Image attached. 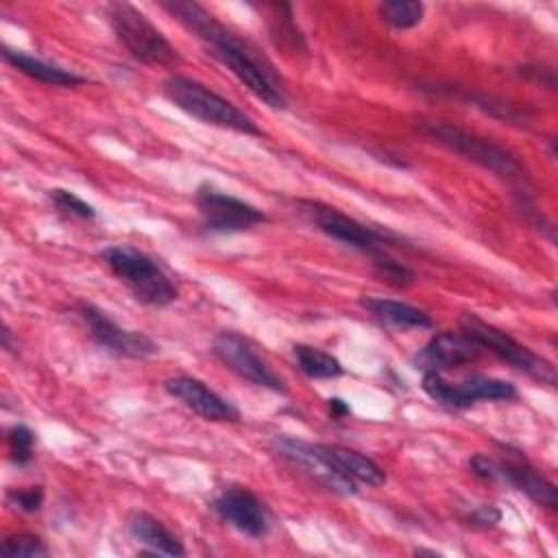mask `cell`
Instances as JSON below:
<instances>
[{
	"label": "cell",
	"instance_id": "cell-27",
	"mask_svg": "<svg viewBox=\"0 0 558 558\" xmlns=\"http://www.w3.org/2000/svg\"><path fill=\"white\" fill-rule=\"evenodd\" d=\"M7 499L20 512H37L44 504V488L41 486L13 488V490H9Z\"/></svg>",
	"mask_w": 558,
	"mask_h": 558
},
{
	"label": "cell",
	"instance_id": "cell-4",
	"mask_svg": "<svg viewBox=\"0 0 558 558\" xmlns=\"http://www.w3.org/2000/svg\"><path fill=\"white\" fill-rule=\"evenodd\" d=\"M423 129L429 137H434L438 144L453 150L456 155H462L464 159L490 170L493 174L510 183H525L527 172L523 163L504 146L449 122H425Z\"/></svg>",
	"mask_w": 558,
	"mask_h": 558
},
{
	"label": "cell",
	"instance_id": "cell-3",
	"mask_svg": "<svg viewBox=\"0 0 558 558\" xmlns=\"http://www.w3.org/2000/svg\"><path fill=\"white\" fill-rule=\"evenodd\" d=\"M100 259L142 305L166 307L172 301H177L179 290L174 281L159 266V262L146 255L144 251L126 244H116L102 248Z\"/></svg>",
	"mask_w": 558,
	"mask_h": 558
},
{
	"label": "cell",
	"instance_id": "cell-5",
	"mask_svg": "<svg viewBox=\"0 0 558 558\" xmlns=\"http://www.w3.org/2000/svg\"><path fill=\"white\" fill-rule=\"evenodd\" d=\"M109 26L126 52L146 65H174L179 63L177 48L166 35L135 7L113 2L107 9Z\"/></svg>",
	"mask_w": 558,
	"mask_h": 558
},
{
	"label": "cell",
	"instance_id": "cell-16",
	"mask_svg": "<svg viewBox=\"0 0 558 558\" xmlns=\"http://www.w3.org/2000/svg\"><path fill=\"white\" fill-rule=\"evenodd\" d=\"M275 451L290 460L292 464L305 469L310 475H314L320 484H325L329 490H336L340 495H355L357 484L342 477L318 451L316 442H307L292 436H277L275 438Z\"/></svg>",
	"mask_w": 558,
	"mask_h": 558
},
{
	"label": "cell",
	"instance_id": "cell-26",
	"mask_svg": "<svg viewBox=\"0 0 558 558\" xmlns=\"http://www.w3.org/2000/svg\"><path fill=\"white\" fill-rule=\"evenodd\" d=\"M7 442H9V453L11 460L17 466H24L33 460V449H35V434L26 425H13L7 432Z\"/></svg>",
	"mask_w": 558,
	"mask_h": 558
},
{
	"label": "cell",
	"instance_id": "cell-23",
	"mask_svg": "<svg viewBox=\"0 0 558 558\" xmlns=\"http://www.w3.org/2000/svg\"><path fill=\"white\" fill-rule=\"evenodd\" d=\"M371 264H373L375 272H377L384 281H388L390 286H395V288H408V286H412V283L416 281L414 270H410L405 264L397 262V259L390 257L388 253H384V255L371 259Z\"/></svg>",
	"mask_w": 558,
	"mask_h": 558
},
{
	"label": "cell",
	"instance_id": "cell-9",
	"mask_svg": "<svg viewBox=\"0 0 558 558\" xmlns=\"http://www.w3.org/2000/svg\"><path fill=\"white\" fill-rule=\"evenodd\" d=\"M423 390L429 399L451 410H464L477 401L517 399V388L510 381L486 375H471L460 384H451L442 377V373L427 371L423 373Z\"/></svg>",
	"mask_w": 558,
	"mask_h": 558
},
{
	"label": "cell",
	"instance_id": "cell-2",
	"mask_svg": "<svg viewBox=\"0 0 558 558\" xmlns=\"http://www.w3.org/2000/svg\"><path fill=\"white\" fill-rule=\"evenodd\" d=\"M161 92L177 109H181L183 113L205 124L229 129L244 135H255V137L262 135V129L255 124V120L248 113H244L231 100L222 98L220 94H216L214 89H209L207 85L190 76L174 74L166 78L161 85Z\"/></svg>",
	"mask_w": 558,
	"mask_h": 558
},
{
	"label": "cell",
	"instance_id": "cell-20",
	"mask_svg": "<svg viewBox=\"0 0 558 558\" xmlns=\"http://www.w3.org/2000/svg\"><path fill=\"white\" fill-rule=\"evenodd\" d=\"M362 307H366L375 318H379L386 325L392 327H401V329H432L434 320L429 318V314H425L423 310L403 303V301H395V299H384V296H364Z\"/></svg>",
	"mask_w": 558,
	"mask_h": 558
},
{
	"label": "cell",
	"instance_id": "cell-17",
	"mask_svg": "<svg viewBox=\"0 0 558 558\" xmlns=\"http://www.w3.org/2000/svg\"><path fill=\"white\" fill-rule=\"evenodd\" d=\"M320 456L347 480L355 484H366V486H381L386 482V473L381 471L379 464H375L371 458L355 449H347L340 445H323L316 442Z\"/></svg>",
	"mask_w": 558,
	"mask_h": 558
},
{
	"label": "cell",
	"instance_id": "cell-8",
	"mask_svg": "<svg viewBox=\"0 0 558 558\" xmlns=\"http://www.w3.org/2000/svg\"><path fill=\"white\" fill-rule=\"evenodd\" d=\"M303 211L312 218V222L316 225L318 231H323L325 235L368 255L371 259L388 253L386 246L390 244L392 235L386 231H377L366 227L364 222L342 214L340 209L318 203V201H301Z\"/></svg>",
	"mask_w": 558,
	"mask_h": 558
},
{
	"label": "cell",
	"instance_id": "cell-14",
	"mask_svg": "<svg viewBox=\"0 0 558 558\" xmlns=\"http://www.w3.org/2000/svg\"><path fill=\"white\" fill-rule=\"evenodd\" d=\"M484 349L469 338L464 331H440L429 338V342L414 355L416 368L423 373H442L453 366H464L477 362Z\"/></svg>",
	"mask_w": 558,
	"mask_h": 558
},
{
	"label": "cell",
	"instance_id": "cell-24",
	"mask_svg": "<svg viewBox=\"0 0 558 558\" xmlns=\"http://www.w3.org/2000/svg\"><path fill=\"white\" fill-rule=\"evenodd\" d=\"M0 554L4 558H17V556H26V558H37V556H48V547L46 543L35 536V534H13L7 536L2 541Z\"/></svg>",
	"mask_w": 558,
	"mask_h": 558
},
{
	"label": "cell",
	"instance_id": "cell-10",
	"mask_svg": "<svg viewBox=\"0 0 558 558\" xmlns=\"http://www.w3.org/2000/svg\"><path fill=\"white\" fill-rule=\"evenodd\" d=\"M196 209L203 227L211 233H238L266 220V214L255 205L216 190L214 185H201L194 194Z\"/></svg>",
	"mask_w": 558,
	"mask_h": 558
},
{
	"label": "cell",
	"instance_id": "cell-6",
	"mask_svg": "<svg viewBox=\"0 0 558 558\" xmlns=\"http://www.w3.org/2000/svg\"><path fill=\"white\" fill-rule=\"evenodd\" d=\"M460 331H464L469 338H473L484 351L497 355L501 362L525 373L527 377H532L541 384H547V386H556L554 364L549 360L536 355L530 347L521 344L504 329L488 325L486 320H482L475 314H464L460 318Z\"/></svg>",
	"mask_w": 558,
	"mask_h": 558
},
{
	"label": "cell",
	"instance_id": "cell-28",
	"mask_svg": "<svg viewBox=\"0 0 558 558\" xmlns=\"http://www.w3.org/2000/svg\"><path fill=\"white\" fill-rule=\"evenodd\" d=\"M499 510L495 508V506H490V504H484V506H480V508H475L471 514H469V521L473 523V525H482V527H490V525H495L497 521H499Z\"/></svg>",
	"mask_w": 558,
	"mask_h": 558
},
{
	"label": "cell",
	"instance_id": "cell-11",
	"mask_svg": "<svg viewBox=\"0 0 558 558\" xmlns=\"http://www.w3.org/2000/svg\"><path fill=\"white\" fill-rule=\"evenodd\" d=\"M78 316L85 323L92 340L118 357L144 360L159 353V344L153 338H148L142 331L120 327L107 312L92 303H81Z\"/></svg>",
	"mask_w": 558,
	"mask_h": 558
},
{
	"label": "cell",
	"instance_id": "cell-13",
	"mask_svg": "<svg viewBox=\"0 0 558 558\" xmlns=\"http://www.w3.org/2000/svg\"><path fill=\"white\" fill-rule=\"evenodd\" d=\"M211 510L233 530L251 538H264L270 532V514L264 501L244 486L225 488L214 501Z\"/></svg>",
	"mask_w": 558,
	"mask_h": 558
},
{
	"label": "cell",
	"instance_id": "cell-1",
	"mask_svg": "<svg viewBox=\"0 0 558 558\" xmlns=\"http://www.w3.org/2000/svg\"><path fill=\"white\" fill-rule=\"evenodd\" d=\"M161 7L174 15L187 31H192L198 39H203L211 54L262 102L272 109L286 107L283 81L275 72L272 63L262 57L251 44L240 39L233 31L222 26L207 9L196 2L170 0L161 2Z\"/></svg>",
	"mask_w": 558,
	"mask_h": 558
},
{
	"label": "cell",
	"instance_id": "cell-22",
	"mask_svg": "<svg viewBox=\"0 0 558 558\" xmlns=\"http://www.w3.org/2000/svg\"><path fill=\"white\" fill-rule=\"evenodd\" d=\"M377 11L388 26L397 31H408L421 24L425 15V4L418 0H386L377 7Z\"/></svg>",
	"mask_w": 558,
	"mask_h": 558
},
{
	"label": "cell",
	"instance_id": "cell-21",
	"mask_svg": "<svg viewBox=\"0 0 558 558\" xmlns=\"http://www.w3.org/2000/svg\"><path fill=\"white\" fill-rule=\"evenodd\" d=\"M292 355L299 371L310 379H333L344 375V366L340 364V360L323 349L310 344H294Z\"/></svg>",
	"mask_w": 558,
	"mask_h": 558
},
{
	"label": "cell",
	"instance_id": "cell-29",
	"mask_svg": "<svg viewBox=\"0 0 558 558\" xmlns=\"http://www.w3.org/2000/svg\"><path fill=\"white\" fill-rule=\"evenodd\" d=\"M327 408H329L331 416H336V418H342V416H347V414L351 412V410H349V405H347L342 399H338V397L327 399Z\"/></svg>",
	"mask_w": 558,
	"mask_h": 558
},
{
	"label": "cell",
	"instance_id": "cell-12",
	"mask_svg": "<svg viewBox=\"0 0 558 558\" xmlns=\"http://www.w3.org/2000/svg\"><path fill=\"white\" fill-rule=\"evenodd\" d=\"M211 351L229 371L251 381L253 386L281 395L286 392L283 379L266 364V360L257 355V351L244 336L235 331H220L211 342Z\"/></svg>",
	"mask_w": 558,
	"mask_h": 558
},
{
	"label": "cell",
	"instance_id": "cell-7",
	"mask_svg": "<svg viewBox=\"0 0 558 558\" xmlns=\"http://www.w3.org/2000/svg\"><path fill=\"white\" fill-rule=\"evenodd\" d=\"M471 469L475 475L486 480H501L523 495H527L534 504L556 510L558 497L556 486L517 449L501 447V460H493L484 453L471 458Z\"/></svg>",
	"mask_w": 558,
	"mask_h": 558
},
{
	"label": "cell",
	"instance_id": "cell-18",
	"mask_svg": "<svg viewBox=\"0 0 558 558\" xmlns=\"http://www.w3.org/2000/svg\"><path fill=\"white\" fill-rule=\"evenodd\" d=\"M2 52V59L13 65L17 72L39 81V83H46V85H57V87H76V85H83L85 78L74 74L72 70H65L57 63H48L39 57H33L24 50H15V48H9V46H2L0 48Z\"/></svg>",
	"mask_w": 558,
	"mask_h": 558
},
{
	"label": "cell",
	"instance_id": "cell-15",
	"mask_svg": "<svg viewBox=\"0 0 558 558\" xmlns=\"http://www.w3.org/2000/svg\"><path fill=\"white\" fill-rule=\"evenodd\" d=\"M166 392L181 401L185 408H190L194 414L216 421V423H235L240 421V412L235 405H231L225 397H220L216 390H211L205 381L190 377V375H177L166 379L163 384Z\"/></svg>",
	"mask_w": 558,
	"mask_h": 558
},
{
	"label": "cell",
	"instance_id": "cell-19",
	"mask_svg": "<svg viewBox=\"0 0 558 558\" xmlns=\"http://www.w3.org/2000/svg\"><path fill=\"white\" fill-rule=\"evenodd\" d=\"M126 527L133 534V538L148 547L150 554L185 556V547L177 541V536L148 512H133L126 521Z\"/></svg>",
	"mask_w": 558,
	"mask_h": 558
},
{
	"label": "cell",
	"instance_id": "cell-25",
	"mask_svg": "<svg viewBox=\"0 0 558 558\" xmlns=\"http://www.w3.org/2000/svg\"><path fill=\"white\" fill-rule=\"evenodd\" d=\"M48 196H50L52 205H54L59 211L68 214V216H74V218H81V220H92V218H96V209H94L89 203H85L81 196H76L74 192H70V190L54 187V190L48 192Z\"/></svg>",
	"mask_w": 558,
	"mask_h": 558
}]
</instances>
